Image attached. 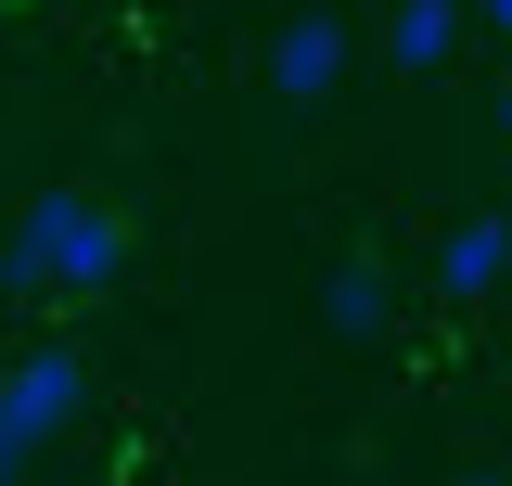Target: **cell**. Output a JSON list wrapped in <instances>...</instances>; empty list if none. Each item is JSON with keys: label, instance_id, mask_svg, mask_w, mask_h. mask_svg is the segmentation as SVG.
Returning a JSON list of instances; mask_svg holds the SVG:
<instances>
[{"label": "cell", "instance_id": "cell-1", "mask_svg": "<svg viewBox=\"0 0 512 486\" xmlns=\"http://www.w3.org/2000/svg\"><path fill=\"white\" fill-rule=\"evenodd\" d=\"M116 269H128V218L103 192H39V205L13 218V243H0V282H13V295H52V307L103 295Z\"/></svg>", "mask_w": 512, "mask_h": 486}, {"label": "cell", "instance_id": "cell-2", "mask_svg": "<svg viewBox=\"0 0 512 486\" xmlns=\"http://www.w3.org/2000/svg\"><path fill=\"white\" fill-rule=\"evenodd\" d=\"M77 410H90V359H77V346H26V359L0 371V486H26V461H39Z\"/></svg>", "mask_w": 512, "mask_h": 486}, {"label": "cell", "instance_id": "cell-3", "mask_svg": "<svg viewBox=\"0 0 512 486\" xmlns=\"http://www.w3.org/2000/svg\"><path fill=\"white\" fill-rule=\"evenodd\" d=\"M333 77H346V26H333V13H295V26L269 39V90H282V103H320Z\"/></svg>", "mask_w": 512, "mask_h": 486}, {"label": "cell", "instance_id": "cell-4", "mask_svg": "<svg viewBox=\"0 0 512 486\" xmlns=\"http://www.w3.org/2000/svg\"><path fill=\"white\" fill-rule=\"evenodd\" d=\"M436 282H448L461 307H474V295H500V282H512V218H500V205H474V218H461V231L436 243Z\"/></svg>", "mask_w": 512, "mask_h": 486}, {"label": "cell", "instance_id": "cell-5", "mask_svg": "<svg viewBox=\"0 0 512 486\" xmlns=\"http://www.w3.org/2000/svg\"><path fill=\"white\" fill-rule=\"evenodd\" d=\"M384 52L410 64V77H436L461 52V0H397V26H384Z\"/></svg>", "mask_w": 512, "mask_h": 486}, {"label": "cell", "instance_id": "cell-6", "mask_svg": "<svg viewBox=\"0 0 512 486\" xmlns=\"http://www.w3.org/2000/svg\"><path fill=\"white\" fill-rule=\"evenodd\" d=\"M320 320H333V333H384V320H397V282H384L372 256H346V269L320 282Z\"/></svg>", "mask_w": 512, "mask_h": 486}, {"label": "cell", "instance_id": "cell-7", "mask_svg": "<svg viewBox=\"0 0 512 486\" xmlns=\"http://www.w3.org/2000/svg\"><path fill=\"white\" fill-rule=\"evenodd\" d=\"M474 13H487V26H500V39H512V0H474Z\"/></svg>", "mask_w": 512, "mask_h": 486}, {"label": "cell", "instance_id": "cell-8", "mask_svg": "<svg viewBox=\"0 0 512 486\" xmlns=\"http://www.w3.org/2000/svg\"><path fill=\"white\" fill-rule=\"evenodd\" d=\"M500 128H512V77H500Z\"/></svg>", "mask_w": 512, "mask_h": 486}, {"label": "cell", "instance_id": "cell-9", "mask_svg": "<svg viewBox=\"0 0 512 486\" xmlns=\"http://www.w3.org/2000/svg\"><path fill=\"white\" fill-rule=\"evenodd\" d=\"M474 486H487V474H474Z\"/></svg>", "mask_w": 512, "mask_h": 486}]
</instances>
